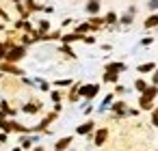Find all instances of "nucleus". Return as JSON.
<instances>
[{"label":"nucleus","instance_id":"423d86ee","mask_svg":"<svg viewBox=\"0 0 158 151\" xmlns=\"http://www.w3.org/2000/svg\"><path fill=\"white\" fill-rule=\"evenodd\" d=\"M91 127H93L91 123H85V125H80V127H78V134H87V132H89Z\"/></svg>","mask_w":158,"mask_h":151},{"label":"nucleus","instance_id":"1a4fd4ad","mask_svg":"<svg viewBox=\"0 0 158 151\" xmlns=\"http://www.w3.org/2000/svg\"><path fill=\"white\" fill-rule=\"evenodd\" d=\"M98 7H100V5H98L95 0H93V2H89V7H87V9H89L91 13H95V11H98Z\"/></svg>","mask_w":158,"mask_h":151},{"label":"nucleus","instance_id":"6e6552de","mask_svg":"<svg viewBox=\"0 0 158 151\" xmlns=\"http://www.w3.org/2000/svg\"><path fill=\"white\" fill-rule=\"evenodd\" d=\"M156 24H158V15H154V18H149L145 22V26H156Z\"/></svg>","mask_w":158,"mask_h":151},{"label":"nucleus","instance_id":"7ed1b4c3","mask_svg":"<svg viewBox=\"0 0 158 151\" xmlns=\"http://www.w3.org/2000/svg\"><path fill=\"white\" fill-rule=\"evenodd\" d=\"M104 140H106V129H100V132L95 134V142H98V145H102Z\"/></svg>","mask_w":158,"mask_h":151},{"label":"nucleus","instance_id":"39448f33","mask_svg":"<svg viewBox=\"0 0 158 151\" xmlns=\"http://www.w3.org/2000/svg\"><path fill=\"white\" fill-rule=\"evenodd\" d=\"M22 54H24V52H22V50H20V48H15V50H13V52H9V58H11V61H15V58H20V56H22Z\"/></svg>","mask_w":158,"mask_h":151},{"label":"nucleus","instance_id":"f03ea898","mask_svg":"<svg viewBox=\"0 0 158 151\" xmlns=\"http://www.w3.org/2000/svg\"><path fill=\"white\" fill-rule=\"evenodd\" d=\"M80 93H82V95H87V97H93V95L98 93V86H95V84H91V86H85Z\"/></svg>","mask_w":158,"mask_h":151},{"label":"nucleus","instance_id":"20e7f679","mask_svg":"<svg viewBox=\"0 0 158 151\" xmlns=\"http://www.w3.org/2000/svg\"><path fill=\"white\" fill-rule=\"evenodd\" d=\"M69 140H72V138H63V140H59V142H56V151H63V149L69 145Z\"/></svg>","mask_w":158,"mask_h":151},{"label":"nucleus","instance_id":"9b49d317","mask_svg":"<svg viewBox=\"0 0 158 151\" xmlns=\"http://www.w3.org/2000/svg\"><path fill=\"white\" fill-rule=\"evenodd\" d=\"M154 80H156V82H158V71H156V78H154Z\"/></svg>","mask_w":158,"mask_h":151},{"label":"nucleus","instance_id":"f257e3e1","mask_svg":"<svg viewBox=\"0 0 158 151\" xmlns=\"http://www.w3.org/2000/svg\"><path fill=\"white\" fill-rule=\"evenodd\" d=\"M154 95H156V86H154V89H149V91H147V93L143 95V99H141V104H143V108H149V106H152V104H149V99H152Z\"/></svg>","mask_w":158,"mask_h":151},{"label":"nucleus","instance_id":"0eeeda50","mask_svg":"<svg viewBox=\"0 0 158 151\" xmlns=\"http://www.w3.org/2000/svg\"><path fill=\"white\" fill-rule=\"evenodd\" d=\"M152 69H154V65H152V63H147V65H141V67H139V71H143V74H145V71H152Z\"/></svg>","mask_w":158,"mask_h":151},{"label":"nucleus","instance_id":"9d476101","mask_svg":"<svg viewBox=\"0 0 158 151\" xmlns=\"http://www.w3.org/2000/svg\"><path fill=\"white\" fill-rule=\"evenodd\" d=\"M149 7H152V9H158V0H152V2H149Z\"/></svg>","mask_w":158,"mask_h":151}]
</instances>
